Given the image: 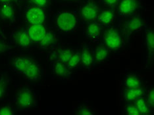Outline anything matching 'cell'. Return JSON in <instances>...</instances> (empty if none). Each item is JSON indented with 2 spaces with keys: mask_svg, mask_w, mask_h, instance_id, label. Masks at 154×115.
Segmentation results:
<instances>
[{
  "mask_svg": "<svg viewBox=\"0 0 154 115\" xmlns=\"http://www.w3.org/2000/svg\"><path fill=\"white\" fill-rule=\"evenodd\" d=\"M79 64H80V52L79 50L74 51V53L66 65L70 70H72L78 67Z\"/></svg>",
  "mask_w": 154,
  "mask_h": 115,
  "instance_id": "cell-24",
  "label": "cell"
},
{
  "mask_svg": "<svg viewBox=\"0 0 154 115\" xmlns=\"http://www.w3.org/2000/svg\"><path fill=\"white\" fill-rule=\"evenodd\" d=\"M114 12L111 9H106L99 13L96 18V22L101 26H107L113 22Z\"/></svg>",
  "mask_w": 154,
  "mask_h": 115,
  "instance_id": "cell-18",
  "label": "cell"
},
{
  "mask_svg": "<svg viewBox=\"0 0 154 115\" xmlns=\"http://www.w3.org/2000/svg\"><path fill=\"white\" fill-rule=\"evenodd\" d=\"M15 114L13 108L10 106H3L0 107V115H11Z\"/></svg>",
  "mask_w": 154,
  "mask_h": 115,
  "instance_id": "cell-29",
  "label": "cell"
},
{
  "mask_svg": "<svg viewBox=\"0 0 154 115\" xmlns=\"http://www.w3.org/2000/svg\"><path fill=\"white\" fill-rule=\"evenodd\" d=\"M146 101H147V103H148L149 107L151 108L152 109H153V107H154V88L153 86L151 87V88L148 90V93H147Z\"/></svg>",
  "mask_w": 154,
  "mask_h": 115,
  "instance_id": "cell-28",
  "label": "cell"
},
{
  "mask_svg": "<svg viewBox=\"0 0 154 115\" xmlns=\"http://www.w3.org/2000/svg\"><path fill=\"white\" fill-rule=\"evenodd\" d=\"M60 1H62V2H69V1H71V0H60Z\"/></svg>",
  "mask_w": 154,
  "mask_h": 115,
  "instance_id": "cell-34",
  "label": "cell"
},
{
  "mask_svg": "<svg viewBox=\"0 0 154 115\" xmlns=\"http://www.w3.org/2000/svg\"><path fill=\"white\" fill-rule=\"evenodd\" d=\"M134 103L139 111L140 114H148L152 112V109L149 107L146 99L143 98V97H140L139 98L135 99Z\"/></svg>",
  "mask_w": 154,
  "mask_h": 115,
  "instance_id": "cell-22",
  "label": "cell"
},
{
  "mask_svg": "<svg viewBox=\"0 0 154 115\" xmlns=\"http://www.w3.org/2000/svg\"><path fill=\"white\" fill-rule=\"evenodd\" d=\"M47 31L43 24H30L26 30V33L30 40L33 43L39 44L45 36Z\"/></svg>",
  "mask_w": 154,
  "mask_h": 115,
  "instance_id": "cell-6",
  "label": "cell"
},
{
  "mask_svg": "<svg viewBox=\"0 0 154 115\" xmlns=\"http://www.w3.org/2000/svg\"><path fill=\"white\" fill-rule=\"evenodd\" d=\"M125 88H136L142 87V81L138 76L135 74H128L124 80Z\"/></svg>",
  "mask_w": 154,
  "mask_h": 115,
  "instance_id": "cell-20",
  "label": "cell"
},
{
  "mask_svg": "<svg viewBox=\"0 0 154 115\" xmlns=\"http://www.w3.org/2000/svg\"><path fill=\"white\" fill-rule=\"evenodd\" d=\"M94 62V54L88 47L84 46L80 52V63L83 67L90 69Z\"/></svg>",
  "mask_w": 154,
  "mask_h": 115,
  "instance_id": "cell-14",
  "label": "cell"
},
{
  "mask_svg": "<svg viewBox=\"0 0 154 115\" xmlns=\"http://www.w3.org/2000/svg\"><path fill=\"white\" fill-rule=\"evenodd\" d=\"M143 26V20L140 17H132L125 23L123 26V33L125 36L130 35L140 31Z\"/></svg>",
  "mask_w": 154,
  "mask_h": 115,
  "instance_id": "cell-8",
  "label": "cell"
},
{
  "mask_svg": "<svg viewBox=\"0 0 154 115\" xmlns=\"http://www.w3.org/2000/svg\"><path fill=\"white\" fill-rule=\"evenodd\" d=\"M34 61V59L29 57L20 56L14 58L12 61V68L13 71L19 74H23L30 64Z\"/></svg>",
  "mask_w": 154,
  "mask_h": 115,
  "instance_id": "cell-9",
  "label": "cell"
},
{
  "mask_svg": "<svg viewBox=\"0 0 154 115\" xmlns=\"http://www.w3.org/2000/svg\"><path fill=\"white\" fill-rule=\"evenodd\" d=\"M55 41V34L52 32H47L43 39L39 43L40 47L42 49H48L51 46Z\"/></svg>",
  "mask_w": 154,
  "mask_h": 115,
  "instance_id": "cell-23",
  "label": "cell"
},
{
  "mask_svg": "<svg viewBox=\"0 0 154 115\" xmlns=\"http://www.w3.org/2000/svg\"><path fill=\"white\" fill-rule=\"evenodd\" d=\"M51 69L54 74L59 78H69L71 74V70H70L66 64L61 61L54 60L51 64Z\"/></svg>",
  "mask_w": 154,
  "mask_h": 115,
  "instance_id": "cell-11",
  "label": "cell"
},
{
  "mask_svg": "<svg viewBox=\"0 0 154 115\" xmlns=\"http://www.w3.org/2000/svg\"><path fill=\"white\" fill-rule=\"evenodd\" d=\"M102 26H101L96 21L91 22L86 29V34L90 40L96 41L100 38L102 30Z\"/></svg>",
  "mask_w": 154,
  "mask_h": 115,
  "instance_id": "cell-15",
  "label": "cell"
},
{
  "mask_svg": "<svg viewBox=\"0 0 154 115\" xmlns=\"http://www.w3.org/2000/svg\"><path fill=\"white\" fill-rule=\"evenodd\" d=\"M24 17L30 24H43L45 20V10L36 6L29 7L24 11Z\"/></svg>",
  "mask_w": 154,
  "mask_h": 115,
  "instance_id": "cell-4",
  "label": "cell"
},
{
  "mask_svg": "<svg viewBox=\"0 0 154 115\" xmlns=\"http://www.w3.org/2000/svg\"><path fill=\"white\" fill-rule=\"evenodd\" d=\"M9 80L6 77L2 78L0 79V99L3 98L5 95L6 89L8 88Z\"/></svg>",
  "mask_w": 154,
  "mask_h": 115,
  "instance_id": "cell-27",
  "label": "cell"
},
{
  "mask_svg": "<svg viewBox=\"0 0 154 115\" xmlns=\"http://www.w3.org/2000/svg\"><path fill=\"white\" fill-rule=\"evenodd\" d=\"M15 102L17 106L23 110L33 107L36 104V98L33 91L29 88L20 89L17 94Z\"/></svg>",
  "mask_w": 154,
  "mask_h": 115,
  "instance_id": "cell-2",
  "label": "cell"
},
{
  "mask_svg": "<svg viewBox=\"0 0 154 115\" xmlns=\"http://www.w3.org/2000/svg\"><path fill=\"white\" fill-rule=\"evenodd\" d=\"M138 0H121L118 5L119 15L122 17L132 16L137 11Z\"/></svg>",
  "mask_w": 154,
  "mask_h": 115,
  "instance_id": "cell-5",
  "label": "cell"
},
{
  "mask_svg": "<svg viewBox=\"0 0 154 115\" xmlns=\"http://www.w3.org/2000/svg\"><path fill=\"white\" fill-rule=\"evenodd\" d=\"M124 112L125 114L128 115H139L140 113L133 101H127L125 104Z\"/></svg>",
  "mask_w": 154,
  "mask_h": 115,
  "instance_id": "cell-25",
  "label": "cell"
},
{
  "mask_svg": "<svg viewBox=\"0 0 154 115\" xmlns=\"http://www.w3.org/2000/svg\"><path fill=\"white\" fill-rule=\"evenodd\" d=\"M28 80L35 82L41 78L42 71L39 64L34 60L25 71L22 74Z\"/></svg>",
  "mask_w": 154,
  "mask_h": 115,
  "instance_id": "cell-10",
  "label": "cell"
},
{
  "mask_svg": "<svg viewBox=\"0 0 154 115\" xmlns=\"http://www.w3.org/2000/svg\"><path fill=\"white\" fill-rule=\"evenodd\" d=\"M103 44L109 50H117L122 45V38L119 31L111 27L105 32Z\"/></svg>",
  "mask_w": 154,
  "mask_h": 115,
  "instance_id": "cell-3",
  "label": "cell"
},
{
  "mask_svg": "<svg viewBox=\"0 0 154 115\" xmlns=\"http://www.w3.org/2000/svg\"><path fill=\"white\" fill-rule=\"evenodd\" d=\"M13 41L16 46L21 48H29L32 41L28 36L26 31L19 30L13 34Z\"/></svg>",
  "mask_w": 154,
  "mask_h": 115,
  "instance_id": "cell-12",
  "label": "cell"
},
{
  "mask_svg": "<svg viewBox=\"0 0 154 115\" xmlns=\"http://www.w3.org/2000/svg\"><path fill=\"white\" fill-rule=\"evenodd\" d=\"M78 18L75 13L71 11H63L58 14L56 17L55 25L61 32H71L77 26Z\"/></svg>",
  "mask_w": 154,
  "mask_h": 115,
  "instance_id": "cell-1",
  "label": "cell"
},
{
  "mask_svg": "<svg viewBox=\"0 0 154 115\" xmlns=\"http://www.w3.org/2000/svg\"><path fill=\"white\" fill-rule=\"evenodd\" d=\"M145 31V43L148 51V59L150 64H152L154 57V32L152 29L148 27H146Z\"/></svg>",
  "mask_w": 154,
  "mask_h": 115,
  "instance_id": "cell-13",
  "label": "cell"
},
{
  "mask_svg": "<svg viewBox=\"0 0 154 115\" xmlns=\"http://www.w3.org/2000/svg\"><path fill=\"white\" fill-rule=\"evenodd\" d=\"M99 13L100 8L98 6L93 2H89L82 8L80 16L86 21L92 22L97 18Z\"/></svg>",
  "mask_w": 154,
  "mask_h": 115,
  "instance_id": "cell-7",
  "label": "cell"
},
{
  "mask_svg": "<svg viewBox=\"0 0 154 115\" xmlns=\"http://www.w3.org/2000/svg\"><path fill=\"white\" fill-rule=\"evenodd\" d=\"M0 17L4 20L13 21L15 20V11L9 3H3L0 5Z\"/></svg>",
  "mask_w": 154,
  "mask_h": 115,
  "instance_id": "cell-16",
  "label": "cell"
},
{
  "mask_svg": "<svg viewBox=\"0 0 154 115\" xmlns=\"http://www.w3.org/2000/svg\"><path fill=\"white\" fill-rule=\"evenodd\" d=\"M12 0H0V3H9L11 2Z\"/></svg>",
  "mask_w": 154,
  "mask_h": 115,
  "instance_id": "cell-33",
  "label": "cell"
},
{
  "mask_svg": "<svg viewBox=\"0 0 154 115\" xmlns=\"http://www.w3.org/2000/svg\"><path fill=\"white\" fill-rule=\"evenodd\" d=\"M30 3L34 6L39 7V8H44L48 5V0H29Z\"/></svg>",
  "mask_w": 154,
  "mask_h": 115,
  "instance_id": "cell-30",
  "label": "cell"
},
{
  "mask_svg": "<svg viewBox=\"0 0 154 115\" xmlns=\"http://www.w3.org/2000/svg\"><path fill=\"white\" fill-rule=\"evenodd\" d=\"M74 51L71 49H63L57 51H55L54 54V60H57L66 64L70 58L71 57Z\"/></svg>",
  "mask_w": 154,
  "mask_h": 115,
  "instance_id": "cell-21",
  "label": "cell"
},
{
  "mask_svg": "<svg viewBox=\"0 0 154 115\" xmlns=\"http://www.w3.org/2000/svg\"><path fill=\"white\" fill-rule=\"evenodd\" d=\"M8 50V47L7 46V45L0 41V53H2L3 52L6 51Z\"/></svg>",
  "mask_w": 154,
  "mask_h": 115,
  "instance_id": "cell-32",
  "label": "cell"
},
{
  "mask_svg": "<svg viewBox=\"0 0 154 115\" xmlns=\"http://www.w3.org/2000/svg\"><path fill=\"white\" fill-rule=\"evenodd\" d=\"M109 53V49L106 46H100L97 47L93 53L94 61H96L97 62H102L108 58Z\"/></svg>",
  "mask_w": 154,
  "mask_h": 115,
  "instance_id": "cell-19",
  "label": "cell"
},
{
  "mask_svg": "<svg viewBox=\"0 0 154 115\" xmlns=\"http://www.w3.org/2000/svg\"><path fill=\"white\" fill-rule=\"evenodd\" d=\"M75 114L79 115H93L95 114V113L93 112L90 107L86 104H82L77 108Z\"/></svg>",
  "mask_w": 154,
  "mask_h": 115,
  "instance_id": "cell-26",
  "label": "cell"
},
{
  "mask_svg": "<svg viewBox=\"0 0 154 115\" xmlns=\"http://www.w3.org/2000/svg\"><path fill=\"white\" fill-rule=\"evenodd\" d=\"M144 90L142 87L136 88H125L123 97L126 101H134L136 99L144 95Z\"/></svg>",
  "mask_w": 154,
  "mask_h": 115,
  "instance_id": "cell-17",
  "label": "cell"
},
{
  "mask_svg": "<svg viewBox=\"0 0 154 115\" xmlns=\"http://www.w3.org/2000/svg\"><path fill=\"white\" fill-rule=\"evenodd\" d=\"M105 4H106L107 5L109 6V7H115L116 6V5L117 4L118 0H101Z\"/></svg>",
  "mask_w": 154,
  "mask_h": 115,
  "instance_id": "cell-31",
  "label": "cell"
}]
</instances>
